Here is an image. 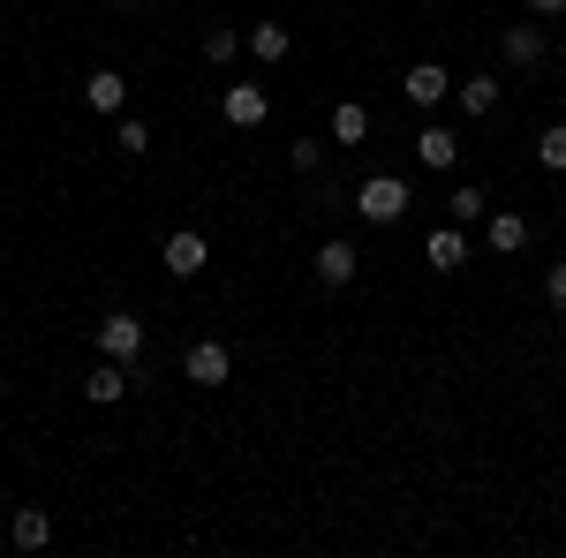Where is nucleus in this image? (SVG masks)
I'll return each instance as SVG.
<instances>
[{
    "instance_id": "obj_11",
    "label": "nucleus",
    "mask_w": 566,
    "mask_h": 558,
    "mask_svg": "<svg viewBox=\"0 0 566 558\" xmlns=\"http://www.w3.org/2000/svg\"><path fill=\"white\" fill-rule=\"evenodd\" d=\"M84 98H91V114H122V98H129V84H122V69H91Z\"/></svg>"
},
{
    "instance_id": "obj_13",
    "label": "nucleus",
    "mask_w": 566,
    "mask_h": 558,
    "mask_svg": "<svg viewBox=\"0 0 566 558\" xmlns=\"http://www.w3.org/2000/svg\"><path fill=\"white\" fill-rule=\"evenodd\" d=\"M355 242H325V250H317V280H325V287H348L355 280Z\"/></svg>"
},
{
    "instance_id": "obj_14",
    "label": "nucleus",
    "mask_w": 566,
    "mask_h": 558,
    "mask_svg": "<svg viewBox=\"0 0 566 558\" xmlns=\"http://www.w3.org/2000/svg\"><path fill=\"white\" fill-rule=\"evenodd\" d=\"M453 98H461V114H499V76H461V84H453Z\"/></svg>"
},
{
    "instance_id": "obj_25",
    "label": "nucleus",
    "mask_w": 566,
    "mask_h": 558,
    "mask_svg": "<svg viewBox=\"0 0 566 558\" xmlns=\"http://www.w3.org/2000/svg\"><path fill=\"white\" fill-rule=\"evenodd\" d=\"M122 8H136V0H122Z\"/></svg>"
},
{
    "instance_id": "obj_9",
    "label": "nucleus",
    "mask_w": 566,
    "mask_h": 558,
    "mask_svg": "<svg viewBox=\"0 0 566 558\" xmlns=\"http://www.w3.org/2000/svg\"><path fill=\"white\" fill-rule=\"evenodd\" d=\"M416 159H423L431 173H446L453 159H461V136H453V129H438V122H431V129L416 136Z\"/></svg>"
},
{
    "instance_id": "obj_10",
    "label": "nucleus",
    "mask_w": 566,
    "mask_h": 558,
    "mask_svg": "<svg viewBox=\"0 0 566 558\" xmlns=\"http://www.w3.org/2000/svg\"><path fill=\"white\" fill-rule=\"evenodd\" d=\"M264 114H272V98H264L258 84H234V91H227V122H234V129H258Z\"/></svg>"
},
{
    "instance_id": "obj_3",
    "label": "nucleus",
    "mask_w": 566,
    "mask_h": 558,
    "mask_svg": "<svg viewBox=\"0 0 566 558\" xmlns=\"http://www.w3.org/2000/svg\"><path fill=\"white\" fill-rule=\"evenodd\" d=\"M181 378H189V386H227V378H234V355H227V347L219 340H197L189 347V355H181Z\"/></svg>"
},
{
    "instance_id": "obj_24",
    "label": "nucleus",
    "mask_w": 566,
    "mask_h": 558,
    "mask_svg": "<svg viewBox=\"0 0 566 558\" xmlns=\"http://www.w3.org/2000/svg\"><path fill=\"white\" fill-rule=\"evenodd\" d=\"M528 8H536V15H566V0H528Z\"/></svg>"
},
{
    "instance_id": "obj_17",
    "label": "nucleus",
    "mask_w": 566,
    "mask_h": 558,
    "mask_svg": "<svg viewBox=\"0 0 566 558\" xmlns=\"http://www.w3.org/2000/svg\"><path fill=\"white\" fill-rule=\"evenodd\" d=\"M446 212L461 219V227H476V219H483V212H491V197H483L476 181H461V189H453V204H446Z\"/></svg>"
},
{
    "instance_id": "obj_4",
    "label": "nucleus",
    "mask_w": 566,
    "mask_h": 558,
    "mask_svg": "<svg viewBox=\"0 0 566 558\" xmlns=\"http://www.w3.org/2000/svg\"><path fill=\"white\" fill-rule=\"evenodd\" d=\"M159 264H167L175 280H197V272L212 264V242H205L197 227H181V234H167V250H159Z\"/></svg>"
},
{
    "instance_id": "obj_15",
    "label": "nucleus",
    "mask_w": 566,
    "mask_h": 558,
    "mask_svg": "<svg viewBox=\"0 0 566 558\" xmlns=\"http://www.w3.org/2000/svg\"><path fill=\"white\" fill-rule=\"evenodd\" d=\"M506 61H514V69H536V61H544V31H536V23H506Z\"/></svg>"
},
{
    "instance_id": "obj_6",
    "label": "nucleus",
    "mask_w": 566,
    "mask_h": 558,
    "mask_svg": "<svg viewBox=\"0 0 566 558\" xmlns=\"http://www.w3.org/2000/svg\"><path fill=\"white\" fill-rule=\"evenodd\" d=\"M400 91H408V98H416V106L431 114V106H446V91H453V76H446L438 61H416V69L400 76Z\"/></svg>"
},
{
    "instance_id": "obj_20",
    "label": "nucleus",
    "mask_w": 566,
    "mask_h": 558,
    "mask_svg": "<svg viewBox=\"0 0 566 558\" xmlns=\"http://www.w3.org/2000/svg\"><path fill=\"white\" fill-rule=\"evenodd\" d=\"M234 53H242V39H234V31H205V61H212V69H227Z\"/></svg>"
},
{
    "instance_id": "obj_22",
    "label": "nucleus",
    "mask_w": 566,
    "mask_h": 558,
    "mask_svg": "<svg viewBox=\"0 0 566 558\" xmlns=\"http://www.w3.org/2000/svg\"><path fill=\"white\" fill-rule=\"evenodd\" d=\"M287 159H295L303 173H317V159H325V144H317V136H295V144H287Z\"/></svg>"
},
{
    "instance_id": "obj_8",
    "label": "nucleus",
    "mask_w": 566,
    "mask_h": 558,
    "mask_svg": "<svg viewBox=\"0 0 566 558\" xmlns=\"http://www.w3.org/2000/svg\"><path fill=\"white\" fill-rule=\"evenodd\" d=\"M8 536H15V551H45L53 544V514L45 506H23V514L8 520Z\"/></svg>"
},
{
    "instance_id": "obj_7",
    "label": "nucleus",
    "mask_w": 566,
    "mask_h": 558,
    "mask_svg": "<svg viewBox=\"0 0 566 558\" xmlns=\"http://www.w3.org/2000/svg\"><path fill=\"white\" fill-rule=\"evenodd\" d=\"M483 242H491L499 257H522V250H528V219H522V212H491Z\"/></svg>"
},
{
    "instance_id": "obj_18",
    "label": "nucleus",
    "mask_w": 566,
    "mask_h": 558,
    "mask_svg": "<svg viewBox=\"0 0 566 558\" xmlns=\"http://www.w3.org/2000/svg\"><path fill=\"white\" fill-rule=\"evenodd\" d=\"M370 136V114L363 106H333V144H363Z\"/></svg>"
},
{
    "instance_id": "obj_23",
    "label": "nucleus",
    "mask_w": 566,
    "mask_h": 558,
    "mask_svg": "<svg viewBox=\"0 0 566 558\" xmlns=\"http://www.w3.org/2000/svg\"><path fill=\"white\" fill-rule=\"evenodd\" d=\"M544 295H552V302H559V309H566V257L552 264V272H544Z\"/></svg>"
},
{
    "instance_id": "obj_16",
    "label": "nucleus",
    "mask_w": 566,
    "mask_h": 558,
    "mask_svg": "<svg viewBox=\"0 0 566 558\" xmlns=\"http://www.w3.org/2000/svg\"><path fill=\"white\" fill-rule=\"evenodd\" d=\"M250 53H258V61H287V53H295V39H287V23H258V31H250Z\"/></svg>"
},
{
    "instance_id": "obj_12",
    "label": "nucleus",
    "mask_w": 566,
    "mask_h": 558,
    "mask_svg": "<svg viewBox=\"0 0 566 558\" xmlns=\"http://www.w3.org/2000/svg\"><path fill=\"white\" fill-rule=\"evenodd\" d=\"M423 257H431L438 272H461V264H469V234H461V227H438L431 242H423Z\"/></svg>"
},
{
    "instance_id": "obj_19",
    "label": "nucleus",
    "mask_w": 566,
    "mask_h": 558,
    "mask_svg": "<svg viewBox=\"0 0 566 558\" xmlns=\"http://www.w3.org/2000/svg\"><path fill=\"white\" fill-rule=\"evenodd\" d=\"M536 167H552V173H566V122H552V129L536 136Z\"/></svg>"
},
{
    "instance_id": "obj_26",
    "label": "nucleus",
    "mask_w": 566,
    "mask_h": 558,
    "mask_svg": "<svg viewBox=\"0 0 566 558\" xmlns=\"http://www.w3.org/2000/svg\"><path fill=\"white\" fill-rule=\"evenodd\" d=\"M559 53H566V39H559Z\"/></svg>"
},
{
    "instance_id": "obj_1",
    "label": "nucleus",
    "mask_w": 566,
    "mask_h": 558,
    "mask_svg": "<svg viewBox=\"0 0 566 558\" xmlns=\"http://www.w3.org/2000/svg\"><path fill=\"white\" fill-rule=\"evenodd\" d=\"M400 212H408V181H400V173H370V181L355 189V219H370V227H392Z\"/></svg>"
},
{
    "instance_id": "obj_2",
    "label": "nucleus",
    "mask_w": 566,
    "mask_h": 558,
    "mask_svg": "<svg viewBox=\"0 0 566 558\" xmlns=\"http://www.w3.org/2000/svg\"><path fill=\"white\" fill-rule=\"evenodd\" d=\"M98 355H114V362H144V317L106 309V317H98Z\"/></svg>"
},
{
    "instance_id": "obj_5",
    "label": "nucleus",
    "mask_w": 566,
    "mask_h": 558,
    "mask_svg": "<svg viewBox=\"0 0 566 558\" xmlns=\"http://www.w3.org/2000/svg\"><path fill=\"white\" fill-rule=\"evenodd\" d=\"M122 392H129V362L106 355V362H91V370H84V400H91V408H114Z\"/></svg>"
},
{
    "instance_id": "obj_21",
    "label": "nucleus",
    "mask_w": 566,
    "mask_h": 558,
    "mask_svg": "<svg viewBox=\"0 0 566 558\" xmlns=\"http://www.w3.org/2000/svg\"><path fill=\"white\" fill-rule=\"evenodd\" d=\"M114 144H122L129 159H144V151H151V129H144V122H122V129H114Z\"/></svg>"
}]
</instances>
